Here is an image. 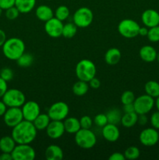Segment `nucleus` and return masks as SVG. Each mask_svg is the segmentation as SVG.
<instances>
[{"mask_svg": "<svg viewBox=\"0 0 159 160\" xmlns=\"http://www.w3.org/2000/svg\"><path fill=\"white\" fill-rule=\"evenodd\" d=\"M122 58L121 52L117 48H111L104 54V61L108 65H116Z\"/></svg>", "mask_w": 159, "mask_h": 160, "instance_id": "nucleus-21", "label": "nucleus"}, {"mask_svg": "<svg viewBox=\"0 0 159 160\" xmlns=\"http://www.w3.org/2000/svg\"><path fill=\"white\" fill-rule=\"evenodd\" d=\"M11 155L12 160H34L36 152L30 144H17Z\"/></svg>", "mask_w": 159, "mask_h": 160, "instance_id": "nucleus-9", "label": "nucleus"}, {"mask_svg": "<svg viewBox=\"0 0 159 160\" xmlns=\"http://www.w3.org/2000/svg\"><path fill=\"white\" fill-rule=\"evenodd\" d=\"M136 97L133 92L132 91H125L121 95V102L123 105L129 104V103H133Z\"/></svg>", "mask_w": 159, "mask_h": 160, "instance_id": "nucleus-35", "label": "nucleus"}, {"mask_svg": "<svg viewBox=\"0 0 159 160\" xmlns=\"http://www.w3.org/2000/svg\"><path fill=\"white\" fill-rule=\"evenodd\" d=\"M139 140L142 145L147 147L157 145L159 142L158 130L154 128H148L143 130L139 135Z\"/></svg>", "mask_w": 159, "mask_h": 160, "instance_id": "nucleus-12", "label": "nucleus"}, {"mask_svg": "<svg viewBox=\"0 0 159 160\" xmlns=\"http://www.w3.org/2000/svg\"><path fill=\"white\" fill-rule=\"evenodd\" d=\"M109 160H125L126 158H125L124 154L121 152H114L109 156L108 158Z\"/></svg>", "mask_w": 159, "mask_h": 160, "instance_id": "nucleus-45", "label": "nucleus"}, {"mask_svg": "<svg viewBox=\"0 0 159 160\" xmlns=\"http://www.w3.org/2000/svg\"><path fill=\"white\" fill-rule=\"evenodd\" d=\"M45 131L47 135L51 139L59 138L65 132L63 122L59 120H51Z\"/></svg>", "mask_w": 159, "mask_h": 160, "instance_id": "nucleus-15", "label": "nucleus"}, {"mask_svg": "<svg viewBox=\"0 0 159 160\" xmlns=\"http://www.w3.org/2000/svg\"><path fill=\"white\" fill-rule=\"evenodd\" d=\"M2 10H3V9H2V8H0V17H1L2 14Z\"/></svg>", "mask_w": 159, "mask_h": 160, "instance_id": "nucleus-53", "label": "nucleus"}, {"mask_svg": "<svg viewBox=\"0 0 159 160\" xmlns=\"http://www.w3.org/2000/svg\"><path fill=\"white\" fill-rule=\"evenodd\" d=\"M73 20V23L77 26V28H87L93 22V12L88 7H80L75 11Z\"/></svg>", "mask_w": 159, "mask_h": 160, "instance_id": "nucleus-7", "label": "nucleus"}, {"mask_svg": "<svg viewBox=\"0 0 159 160\" xmlns=\"http://www.w3.org/2000/svg\"><path fill=\"white\" fill-rule=\"evenodd\" d=\"M123 112H135V109H134L133 103H129V104L123 105Z\"/></svg>", "mask_w": 159, "mask_h": 160, "instance_id": "nucleus-46", "label": "nucleus"}, {"mask_svg": "<svg viewBox=\"0 0 159 160\" xmlns=\"http://www.w3.org/2000/svg\"><path fill=\"white\" fill-rule=\"evenodd\" d=\"M23 120L33 122L41 113L40 106L34 101L25 102L21 107Z\"/></svg>", "mask_w": 159, "mask_h": 160, "instance_id": "nucleus-14", "label": "nucleus"}, {"mask_svg": "<svg viewBox=\"0 0 159 160\" xmlns=\"http://www.w3.org/2000/svg\"><path fill=\"white\" fill-rule=\"evenodd\" d=\"M141 20L148 28L157 26L159 25V12L153 9H146L142 12Z\"/></svg>", "mask_w": 159, "mask_h": 160, "instance_id": "nucleus-16", "label": "nucleus"}, {"mask_svg": "<svg viewBox=\"0 0 159 160\" xmlns=\"http://www.w3.org/2000/svg\"><path fill=\"white\" fill-rule=\"evenodd\" d=\"M45 156L47 160H62L64 154L60 146L57 145H50L45 149Z\"/></svg>", "mask_w": 159, "mask_h": 160, "instance_id": "nucleus-19", "label": "nucleus"}, {"mask_svg": "<svg viewBox=\"0 0 159 160\" xmlns=\"http://www.w3.org/2000/svg\"><path fill=\"white\" fill-rule=\"evenodd\" d=\"M8 90L7 81L3 80L2 78H0V98H2L4 94L6 93V91Z\"/></svg>", "mask_w": 159, "mask_h": 160, "instance_id": "nucleus-42", "label": "nucleus"}, {"mask_svg": "<svg viewBox=\"0 0 159 160\" xmlns=\"http://www.w3.org/2000/svg\"><path fill=\"white\" fill-rule=\"evenodd\" d=\"M37 133L33 122L23 120L12 128L11 136L17 144H31L37 137Z\"/></svg>", "mask_w": 159, "mask_h": 160, "instance_id": "nucleus-1", "label": "nucleus"}, {"mask_svg": "<svg viewBox=\"0 0 159 160\" xmlns=\"http://www.w3.org/2000/svg\"><path fill=\"white\" fill-rule=\"evenodd\" d=\"M140 26L132 19H124L118 24V31L126 38H133L139 34Z\"/></svg>", "mask_w": 159, "mask_h": 160, "instance_id": "nucleus-6", "label": "nucleus"}, {"mask_svg": "<svg viewBox=\"0 0 159 160\" xmlns=\"http://www.w3.org/2000/svg\"><path fill=\"white\" fill-rule=\"evenodd\" d=\"M63 124L64 128H65V131L69 134H75L81 128L80 120L73 117H66L64 120Z\"/></svg>", "mask_w": 159, "mask_h": 160, "instance_id": "nucleus-22", "label": "nucleus"}, {"mask_svg": "<svg viewBox=\"0 0 159 160\" xmlns=\"http://www.w3.org/2000/svg\"><path fill=\"white\" fill-rule=\"evenodd\" d=\"M5 124L9 128H14L23 120V112L20 107H8L7 110L3 115Z\"/></svg>", "mask_w": 159, "mask_h": 160, "instance_id": "nucleus-11", "label": "nucleus"}, {"mask_svg": "<svg viewBox=\"0 0 159 160\" xmlns=\"http://www.w3.org/2000/svg\"><path fill=\"white\" fill-rule=\"evenodd\" d=\"M7 107H22L26 102L23 92L17 88L8 89L2 98Z\"/></svg>", "mask_w": 159, "mask_h": 160, "instance_id": "nucleus-5", "label": "nucleus"}, {"mask_svg": "<svg viewBox=\"0 0 159 160\" xmlns=\"http://www.w3.org/2000/svg\"><path fill=\"white\" fill-rule=\"evenodd\" d=\"M17 145L12 136H3L0 138V151L2 152L11 153Z\"/></svg>", "mask_w": 159, "mask_h": 160, "instance_id": "nucleus-23", "label": "nucleus"}, {"mask_svg": "<svg viewBox=\"0 0 159 160\" xmlns=\"http://www.w3.org/2000/svg\"><path fill=\"white\" fill-rule=\"evenodd\" d=\"M35 15L38 20L46 22L54 17V12L50 6L47 5H41L36 8Z\"/></svg>", "mask_w": 159, "mask_h": 160, "instance_id": "nucleus-20", "label": "nucleus"}, {"mask_svg": "<svg viewBox=\"0 0 159 160\" xmlns=\"http://www.w3.org/2000/svg\"><path fill=\"white\" fill-rule=\"evenodd\" d=\"M17 65L22 68H26L32 65L33 62H34V57L30 53L24 52L17 59Z\"/></svg>", "mask_w": 159, "mask_h": 160, "instance_id": "nucleus-29", "label": "nucleus"}, {"mask_svg": "<svg viewBox=\"0 0 159 160\" xmlns=\"http://www.w3.org/2000/svg\"><path fill=\"white\" fill-rule=\"evenodd\" d=\"M70 108L64 102H57L51 105L48 110V115L51 120L62 121L69 115Z\"/></svg>", "mask_w": 159, "mask_h": 160, "instance_id": "nucleus-10", "label": "nucleus"}, {"mask_svg": "<svg viewBox=\"0 0 159 160\" xmlns=\"http://www.w3.org/2000/svg\"><path fill=\"white\" fill-rule=\"evenodd\" d=\"M140 151L137 147L136 146H129L125 150L124 156L126 159L133 160L137 159L140 157Z\"/></svg>", "mask_w": 159, "mask_h": 160, "instance_id": "nucleus-33", "label": "nucleus"}, {"mask_svg": "<svg viewBox=\"0 0 159 160\" xmlns=\"http://www.w3.org/2000/svg\"><path fill=\"white\" fill-rule=\"evenodd\" d=\"M6 39L7 38H6V34L5 31L3 30L0 29V47L2 46L3 44L6 41Z\"/></svg>", "mask_w": 159, "mask_h": 160, "instance_id": "nucleus-48", "label": "nucleus"}, {"mask_svg": "<svg viewBox=\"0 0 159 160\" xmlns=\"http://www.w3.org/2000/svg\"><path fill=\"white\" fill-rule=\"evenodd\" d=\"M158 158H159V157H158Z\"/></svg>", "mask_w": 159, "mask_h": 160, "instance_id": "nucleus-55", "label": "nucleus"}, {"mask_svg": "<svg viewBox=\"0 0 159 160\" xmlns=\"http://www.w3.org/2000/svg\"><path fill=\"white\" fill-rule=\"evenodd\" d=\"M144 91L147 95L156 98L159 96V83L155 81H149L145 84Z\"/></svg>", "mask_w": 159, "mask_h": 160, "instance_id": "nucleus-27", "label": "nucleus"}, {"mask_svg": "<svg viewBox=\"0 0 159 160\" xmlns=\"http://www.w3.org/2000/svg\"><path fill=\"white\" fill-rule=\"evenodd\" d=\"M155 106H156V108H157V111H159V96L156 98V100H155Z\"/></svg>", "mask_w": 159, "mask_h": 160, "instance_id": "nucleus-51", "label": "nucleus"}, {"mask_svg": "<svg viewBox=\"0 0 159 160\" xmlns=\"http://www.w3.org/2000/svg\"><path fill=\"white\" fill-rule=\"evenodd\" d=\"M94 120L89 116H84L80 120V127L83 129H90L93 125Z\"/></svg>", "mask_w": 159, "mask_h": 160, "instance_id": "nucleus-39", "label": "nucleus"}, {"mask_svg": "<svg viewBox=\"0 0 159 160\" xmlns=\"http://www.w3.org/2000/svg\"><path fill=\"white\" fill-rule=\"evenodd\" d=\"M96 66L91 60L84 59L77 62L76 66V78L80 81L88 82L96 75Z\"/></svg>", "mask_w": 159, "mask_h": 160, "instance_id": "nucleus-3", "label": "nucleus"}, {"mask_svg": "<svg viewBox=\"0 0 159 160\" xmlns=\"http://www.w3.org/2000/svg\"><path fill=\"white\" fill-rule=\"evenodd\" d=\"M63 25L62 21L54 17L45 22V31L49 37L53 38H58L62 36Z\"/></svg>", "mask_w": 159, "mask_h": 160, "instance_id": "nucleus-13", "label": "nucleus"}, {"mask_svg": "<svg viewBox=\"0 0 159 160\" xmlns=\"http://www.w3.org/2000/svg\"><path fill=\"white\" fill-rule=\"evenodd\" d=\"M148 118L147 117V114H139L138 118H137V123H139L141 126H144L147 123Z\"/></svg>", "mask_w": 159, "mask_h": 160, "instance_id": "nucleus-44", "label": "nucleus"}, {"mask_svg": "<svg viewBox=\"0 0 159 160\" xmlns=\"http://www.w3.org/2000/svg\"><path fill=\"white\" fill-rule=\"evenodd\" d=\"M147 37L148 40L151 42H159V25L150 28L148 29Z\"/></svg>", "mask_w": 159, "mask_h": 160, "instance_id": "nucleus-34", "label": "nucleus"}, {"mask_svg": "<svg viewBox=\"0 0 159 160\" xmlns=\"http://www.w3.org/2000/svg\"><path fill=\"white\" fill-rule=\"evenodd\" d=\"M148 29H149V28H147L146 26L140 27V30H139V34H138V35L142 36V37L147 36V33H148Z\"/></svg>", "mask_w": 159, "mask_h": 160, "instance_id": "nucleus-49", "label": "nucleus"}, {"mask_svg": "<svg viewBox=\"0 0 159 160\" xmlns=\"http://www.w3.org/2000/svg\"><path fill=\"white\" fill-rule=\"evenodd\" d=\"M16 0H0V8L6 10L12 6H15Z\"/></svg>", "mask_w": 159, "mask_h": 160, "instance_id": "nucleus-41", "label": "nucleus"}, {"mask_svg": "<svg viewBox=\"0 0 159 160\" xmlns=\"http://www.w3.org/2000/svg\"><path fill=\"white\" fill-rule=\"evenodd\" d=\"M150 123H151L152 128L159 130V111L153 112L150 118Z\"/></svg>", "mask_w": 159, "mask_h": 160, "instance_id": "nucleus-40", "label": "nucleus"}, {"mask_svg": "<svg viewBox=\"0 0 159 160\" xmlns=\"http://www.w3.org/2000/svg\"><path fill=\"white\" fill-rule=\"evenodd\" d=\"M74 139L76 145L83 149H90L97 142L96 135L90 129L80 128L75 134Z\"/></svg>", "mask_w": 159, "mask_h": 160, "instance_id": "nucleus-4", "label": "nucleus"}, {"mask_svg": "<svg viewBox=\"0 0 159 160\" xmlns=\"http://www.w3.org/2000/svg\"><path fill=\"white\" fill-rule=\"evenodd\" d=\"M20 13V11L18 10V9H17L15 6L6 9V12H5L6 18H7L8 20H16V19L19 17Z\"/></svg>", "mask_w": 159, "mask_h": 160, "instance_id": "nucleus-38", "label": "nucleus"}, {"mask_svg": "<svg viewBox=\"0 0 159 160\" xmlns=\"http://www.w3.org/2000/svg\"><path fill=\"white\" fill-rule=\"evenodd\" d=\"M6 110H7V106L2 100V101H0V117H3Z\"/></svg>", "mask_w": 159, "mask_h": 160, "instance_id": "nucleus-47", "label": "nucleus"}, {"mask_svg": "<svg viewBox=\"0 0 159 160\" xmlns=\"http://www.w3.org/2000/svg\"><path fill=\"white\" fill-rule=\"evenodd\" d=\"M76 32H77V26L74 23H67L63 25L62 36L65 38H72L76 35Z\"/></svg>", "mask_w": 159, "mask_h": 160, "instance_id": "nucleus-30", "label": "nucleus"}, {"mask_svg": "<svg viewBox=\"0 0 159 160\" xmlns=\"http://www.w3.org/2000/svg\"><path fill=\"white\" fill-rule=\"evenodd\" d=\"M102 136L106 141L109 142H115L120 137V131L116 124L108 123L102 128Z\"/></svg>", "mask_w": 159, "mask_h": 160, "instance_id": "nucleus-17", "label": "nucleus"}, {"mask_svg": "<svg viewBox=\"0 0 159 160\" xmlns=\"http://www.w3.org/2000/svg\"><path fill=\"white\" fill-rule=\"evenodd\" d=\"M157 51L151 45H144L141 47L139 51V56L140 59L146 62H152L156 60L157 58Z\"/></svg>", "mask_w": 159, "mask_h": 160, "instance_id": "nucleus-18", "label": "nucleus"}, {"mask_svg": "<svg viewBox=\"0 0 159 160\" xmlns=\"http://www.w3.org/2000/svg\"><path fill=\"white\" fill-rule=\"evenodd\" d=\"M158 133H159V130H158Z\"/></svg>", "mask_w": 159, "mask_h": 160, "instance_id": "nucleus-54", "label": "nucleus"}, {"mask_svg": "<svg viewBox=\"0 0 159 160\" xmlns=\"http://www.w3.org/2000/svg\"><path fill=\"white\" fill-rule=\"evenodd\" d=\"M70 9L67 7L66 6H59L56 8L55 11L54 12L55 17H56L57 19H59L61 21H64V20H66L69 17H70Z\"/></svg>", "mask_w": 159, "mask_h": 160, "instance_id": "nucleus-32", "label": "nucleus"}, {"mask_svg": "<svg viewBox=\"0 0 159 160\" xmlns=\"http://www.w3.org/2000/svg\"><path fill=\"white\" fill-rule=\"evenodd\" d=\"M137 118H138V114L136 112H125L122 116L121 122L124 128H130L133 127L137 123Z\"/></svg>", "mask_w": 159, "mask_h": 160, "instance_id": "nucleus-25", "label": "nucleus"}, {"mask_svg": "<svg viewBox=\"0 0 159 160\" xmlns=\"http://www.w3.org/2000/svg\"><path fill=\"white\" fill-rule=\"evenodd\" d=\"M3 55L10 60H17L23 53L25 52V44L19 38H10L6 39L2 46Z\"/></svg>", "mask_w": 159, "mask_h": 160, "instance_id": "nucleus-2", "label": "nucleus"}, {"mask_svg": "<svg viewBox=\"0 0 159 160\" xmlns=\"http://www.w3.org/2000/svg\"><path fill=\"white\" fill-rule=\"evenodd\" d=\"M89 87H90L93 89H98L99 88L100 86H101V82H100L98 78H96L94 77V78H92L90 81H88Z\"/></svg>", "mask_w": 159, "mask_h": 160, "instance_id": "nucleus-43", "label": "nucleus"}, {"mask_svg": "<svg viewBox=\"0 0 159 160\" xmlns=\"http://www.w3.org/2000/svg\"><path fill=\"white\" fill-rule=\"evenodd\" d=\"M94 123H95V125H97L98 127H100V128H103L104 126H105L108 123L106 114H97L94 117Z\"/></svg>", "mask_w": 159, "mask_h": 160, "instance_id": "nucleus-37", "label": "nucleus"}, {"mask_svg": "<svg viewBox=\"0 0 159 160\" xmlns=\"http://www.w3.org/2000/svg\"><path fill=\"white\" fill-rule=\"evenodd\" d=\"M156 60H157V62H159V52H157V58H156Z\"/></svg>", "mask_w": 159, "mask_h": 160, "instance_id": "nucleus-52", "label": "nucleus"}, {"mask_svg": "<svg viewBox=\"0 0 159 160\" xmlns=\"http://www.w3.org/2000/svg\"><path fill=\"white\" fill-rule=\"evenodd\" d=\"M51 120L48 113H40L33 121V123L37 131H44L46 130Z\"/></svg>", "mask_w": 159, "mask_h": 160, "instance_id": "nucleus-26", "label": "nucleus"}, {"mask_svg": "<svg viewBox=\"0 0 159 160\" xmlns=\"http://www.w3.org/2000/svg\"><path fill=\"white\" fill-rule=\"evenodd\" d=\"M0 160H12V157L11 153L2 152L0 155Z\"/></svg>", "mask_w": 159, "mask_h": 160, "instance_id": "nucleus-50", "label": "nucleus"}, {"mask_svg": "<svg viewBox=\"0 0 159 160\" xmlns=\"http://www.w3.org/2000/svg\"><path fill=\"white\" fill-rule=\"evenodd\" d=\"M36 0H16L15 6L20 13H28L35 7Z\"/></svg>", "mask_w": 159, "mask_h": 160, "instance_id": "nucleus-24", "label": "nucleus"}, {"mask_svg": "<svg viewBox=\"0 0 159 160\" xmlns=\"http://www.w3.org/2000/svg\"><path fill=\"white\" fill-rule=\"evenodd\" d=\"M108 118V122L109 123H113V124H118L121 122L122 119V112L118 109H112L109 110L106 113Z\"/></svg>", "mask_w": 159, "mask_h": 160, "instance_id": "nucleus-31", "label": "nucleus"}, {"mask_svg": "<svg viewBox=\"0 0 159 160\" xmlns=\"http://www.w3.org/2000/svg\"><path fill=\"white\" fill-rule=\"evenodd\" d=\"M73 94L76 96H83V95H86L87 92L89 90V84L88 82H86V81H80L79 80L78 81H76L73 86Z\"/></svg>", "mask_w": 159, "mask_h": 160, "instance_id": "nucleus-28", "label": "nucleus"}, {"mask_svg": "<svg viewBox=\"0 0 159 160\" xmlns=\"http://www.w3.org/2000/svg\"><path fill=\"white\" fill-rule=\"evenodd\" d=\"M135 112L137 114H147L155 106V100L150 95H142L135 98L133 102Z\"/></svg>", "mask_w": 159, "mask_h": 160, "instance_id": "nucleus-8", "label": "nucleus"}, {"mask_svg": "<svg viewBox=\"0 0 159 160\" xmlns=\"http://www.w3.org/2000/svg\"><path fill=\"white\" fill-rule=\"evenodd\" d=\"M14 77V73L12 69L9 67H4L0 70V78H2L6 81H12Z\"/></svg>", "mask_w": 159, "mask_h": 160, "instance_id": "nucleus-36", "label": "nucleus"}]
</instances>
